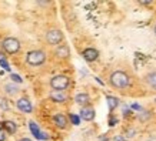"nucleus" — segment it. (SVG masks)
<instances>
[{
	"mask_svg": "<svg viewBox=\"0 0 156 141\" xmlns=\"http://www.w3.org/2000/svg\"><path fill=\"white\" fill-rule=\"evenodd\" d=\"M46 40H48L49 44L56 46V44H59V43L63 40V33H62L60 30H57V29L49 30L48 33H46Z\"/></svg>",
	"mask_w": 156,
	"mask_h": 141,
	"instance_id": "nucleus-5",
	"label": "nucleus"
},
{
	"mask_svg": "<svg viewBox=\"0 0 156 141\" xmlns=\"http://www.w3.org/2000/svg\"><path fill=\"white\" fill-rule=\"evenodd\" d=\"M2 128H3L5 131H7L9 134H14V133L17 131V126H16V123L9 121V120L2 121Z\"/></svg>",
	"mask_w": 156,
	"mask_h": 141,
	"instance_id": "nucleus-13",
	"label": "nucleus"
},
{
	"mask_svg": "<svg viewBox=\"0 0 156 141\" xmlns=\"http://www.w3.org/2000/svg\"><path fill=\"white\" fill-rule=\"evenodd\" d=\"M5 90H6V93L10 94V96H14V94L19 93V89H17V87H16L13 83H9V84H6V86H5Z\"/></svg>",
	"mask_w": 156,
	"mask_h": 141,
	"instance_id": "nucleus-17",
	"label": "nucleus"
},
{
	"mask_svg": "<svg viewBox=\"0 0 156 141\" xmlns=\"http://www.w3.org/2000/svg\"><path fill=\"white\" fill-rule=\"evenodd\" d=\"M145 81H146V84L152 89H156V71H152L149 74L145 76Z\"/></svg>",
	"mask_w": 156,
	"mask_h": 141,
	"instance_id": "nucleus-15",
	"label": "nucleus"
},
{
	"mask_svg": "<svg viewBox=\"0 0 156 141\" xmlns=\"http://www.w3.org/2000/svg\"><path fill=\"white\" fill-rule=\"evenodd\" d=\"M82 56H83V59H85L86 61L92 63V61L98 60V57H99V52H98L96 49H93V47H89V49H85V50H83Z\"/></svg>",
	"mask_w": 156,
	"mask_h": 141,
	"instance_id": "nucleus-7",
	"label": "nucleus"
},
{
	"mask_svg": "<svg viewBox=\"0 0 156 141\" xmlns=\"http://www.w3.org/2000/svg\"><path fill=\"white\" fill-rule=\"evenodd\" d=\"M29 127H30L32 134L36 137V140H48V138H49L48 134H46V133H43L42 130L39 128V126L36 124V121H30V123H29Z\"/></svg>",
	"mask_w": 156,
	"mask_h": 141,
	"instance_id": "nucleus-6",
	"label": "nucleus"
},
{
	"mask_svg": "<svg viewBox=\"0 0 156 141\" xmlns=\"http://www.w3.org/2000/svg\"><path fill=\"white\" fill-rule=\"evenodd\" d=\"M10 79H12V81H14V83H22V77H20L19 74H14V73H12L10 74Z\"/></svg>",
	"mask_w": 156,
	"mask_h": 141,
	"instance_id": "nucleus-20",
	"label": "nucleus"
},
{
	"mask_svg": "<svg viewBox=\"0 0 156 141\" xmlns=\"http://www.w3.org/2000/svg\"><path fill=\"white\" fill-rule=\"evenodd\" d=\"M80 118L85 121H92L95 118V110L92 107H83L80 110Z\"/></svg>",
	"mask_w": 156,
	"mask_h": 141,
	"instance_id": "nucleus-10",
	"label": "nucleus"
},
{
	"mask_svg": "<svg viewBox=\"0 0 156 141\" xmlns=\"http://www.w3.org/2000/svg\"><path fill=\"white\" fill-rule=\"evenodd\" d=\"M70 84V80L67 76H63V74H59V76H55L52 80H50V86H52L53 90H59V91H65V90L69 87Z\"/></svg>",
	"mask_w": 156,
	"mask_h": 141,
	"instance_id": "nucleus-2",
	"label": "nucleus"
},
{
	"mask_svg": "<svg viewBox=\"0 0 156 141\" xmlns=\"http://www.w3.org/2000/svg\"><path fill=\"white\" fill-rule=\"evenodd\" d=\"M116 123H118V118L113 117V116H110V118H109V126L113 127V126H116Z\"/></svg>",
	"mask_w": 156,
	"mask_h": 141,
	"instance_id": "nucleus-21",
	"label": "nucleus"
},
{
	"mask_svg": "<svg viewBox=\"0 0 156 141\" xmlns=\"http://www.w3.org/2000/svg\"><path fill=\"white\" fill-rule=\"evenodd\" d=\"M75 101L77 104H80V106H85V104H87L90 101V97L87 93H79V94H76Z\"/></svg>",
	"mask_w": 156,
	"mask_h": 141,
	"instance_id": "nucleus-14",
	"label": "nucleus"
},
{
	"mask_svg": "<svg viewBox=\"0 0 156 141\" xmlns=\"http://www.w3.org/2000/svg\"><path fill=\"white\" fill-rule=\"evenodd\" d=\"M132 108L133 110H137V111H140V110H142V107H140L139 104H132Z\"/></svg>",
	"mask_w": 156,
	"mask_h": 141,
	"instance_id": "nucleus-24",
	"label": "nucleus"
},
{
	"mask_svg": "<svg viewBox=\"0 0 156 141\" xmlns=\"http://www.w3.org/2000/svg\"><path fill=\"white\" fill-rule=\"evenodd\" d=\"M0 66L3 67V70L6 71H10V66H9V63L6 61L5 57H0Z\"/></svg>",
	"mask_w": 156,
	"mask_h": 141,
	"instance_id": "nucleus-19",
	"label": "nucleus"
},
{
	"mask_svg": "<svg viewBox=\"0 0 156 141\" xmlns=\"http://www.w3.org/2000/svg\"><path fill=\"white\" fill-rule=\"evenodd\" d=\"M16 106H17V108H19L22 113H26V114L32 113V110H33L32 104H30V101H29L27 99H20V100H17Z\"/></svg>",
	"mask_w": 156,
	"mask_h": 141,
	"instance_id": "nucleus-9",
	"label": "nucleus"
},
{
	"mask_svg": "<svg viewBox=\"0 0 156 141\" xmlns=\"http://www.w3.org/2000/svg\"><path fill=\"white\" fill-rule=\"evenodd\" d=\"M49 97H50V100L55 101V103H65L67 100L66 93H65V91H59V90H52L50 94H49Z\"/></svg>",
	"mask_w": 156,
	"mask_h": 141,
	"instance_id": "nucleus-8",
	"label": "nucleus"
},
{
	"mask_svg": "<svg viewBox=\"0 0 156 141\" xmlns=\"http://www.w3.org/2000/svg\"><path fill=\"white\" fill-rule=\"evenodd\" d=\"M155 101H156V100H155Z\"/></svg>",
	"mask_w": 156,
	"mask_h": 141,
	"instance_id": "nucleus-27",
	"label": "nucleus"
},
{
	"mask_svg": "<svg viewBox=\"0 0 156 141\" xmlns=\"http://www.w3.org/2000/svg\"><path fill=\"white\" fill-rule=\"evenodd\" d=\"M0 108H2V110H7V108H9V106H7V101H6V100H0Z\"/></svg>",
	"mask_w": 156,
	"mask_h": 141,
	"instance_id": "nucleus-22",
	"label": "nucleus"
},
{
	"mask_svg": "<svg viewBox=\"0 0 156 141\" xmlns=\"http://www.w3.org/2000/svg\"><path fill=\"white\" fill-rule=\"evenodd\" d=\"M19 141H32V140H30V138H20Z\"/></svg>",
	"mask_w": 156,
	"mask_h": 141,
	"instance_id": "nucleus-25",
	"label": "nucleus"
},
{
	"mask_svg": "<svg viewBox=\"0 0 156 141\" xmlns=\"http://www.w3.org/2000/svg\"><path fill=\"white\" fill-rule=\"evenodd\" d=\"M26 61L30 66H40V64H43L46 61V54L42 50H33V52L27 53Z\"/></svg>",
	"mask_w": 156,
	"mask_h": 141,
	"instance_id": "nucleus-3",
	"label": "nucleus"
},
{
	"mask_svg": "<svg viewBox=\"0 0 156 141\" xmlns=\"http://www.w3.org/2000/svg\"><path fill=\"white\" fill-rule=\"evenodd\" d=\"M2 47H3L9 54H14V53H17L20 50V43H19L17 39L7 37V39H5V40L2 42Z\"/></svg>",
	"mask_w": 156,
	"mask_h": 141,
	"instance_id": "nucleus-4",
	"label": "nucleus"
},
{
	"mask_svg": "<svg viewBox=\"0 0 156 141\" xmlns=\"http://www.w3.org/2000/svg\"><path fill=\"white\" fill-rule=\"evenodd\" d=\"M5 140H6V131L0 127V141H5Z\"/></svg>",
	"mask_w": 156,
	"mask_h": 141,
	"instance_id": "nucleus-23",
	"label": "nucleus"
},
{
	"mask_svg": "<svg viewBox=\"0 0 156 141\" xmlns=\"http://www.w3.org/2000/svg\"><path fill=\"white\" fill-rule=\"evenodd\" d=\"M53 123H55V126L57 128H66L67 127V117L66 116H63V114H56V116H53Z\"/></svg>",
	"mask_w": 156,
	"mask_h": 141,
	"instance_id": "nucleus-11",
	"label": "nucleus"
},
{
	"mask_svg": "<svg viewBox=\"0 0 156 141\" xmlns=\"http://www.w3.org/2000/svg\"><path fill=\"white\" fill-rule=\"evenodd\" d=\"M155 34H156V26H155Z\"/></svg>",
	"mask_w": 156,
	"mask_h": 141,
	"instance_id": "nucleus-26",
	"label": "nucleus"
},
{
	"mask_svg": "<svg viewBox=\"0 0 156 141\" xmlns=\"http://www.w3.org/2000/svg\"><path fill=\"white\" fill-rule=\"evenodd\" d=\"M106 101H108V107L110 111H113L115 108L119 106V99H116L113 96H106Z\"/></svg>",
	"mask_w": 156,
	"mask_h": 141,
	"instance_id": "nucleus-16",
	"label": "nucleus"
},
{
	"mask_svg": "<svg viewBox=\"0 0 156 141\" xmlns=\"http://www.w3.org/2000/svg\"><path fill=\"white\" fill-rule=\"evenodd\" d=\"M69 120L72 121V124H73V126H79V124H80V116L70 114V116H69Z\"/></svg>",
	"mask_w": 156,
	"mask_h": 141,
	"instance_id": "nucleus-18",
	"label": "nucleus"
},
{
	"mask_svg": "<svg viewBox=\"0 0 156 141\" xmlns=\"http://www.w3.org/2000/svg\"><path fill=\"white\" fill-rule=\"evenodd\" d=\"M57 57H60V59H67V57L70 56V50H69V47L66 44H60V46L56 49V52H55Z\"/></svg>",
	"mask_w": 156,
	"mask_h": 141,
	"instance_id": "nucleus-12",
	"label": "nucleus"
},
{
	"mask_svg": "<svg viewBox=\"0 0 156 141\" xmlns=\"http://www.w3.org/2000/svg\"><path fill=\"white\" fill-rule=\"evenodd\" d=\"M109 83H110V86L115 87V89H126V87L130 86V77H129L125 71L116 70L110 74Z\"/></svg>",
	"mask_w": 156,
	"mask_h": 141,
	"instance_id": "nucleus-1",
	"label": "nucleus"
}]
</instances>
